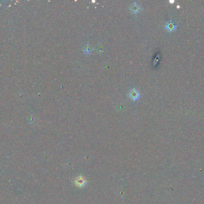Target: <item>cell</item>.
Returning a JSON list of instances; mask_svg holds the SVG:
<instances>
[{
    "label": "cell",
    "mask_w": 204,
    "mask_h": 204,
    "mask_svg": "<svg viewBox=\"0 0 204 204\" xmlns=\"http://www.w3.org/2000/svg\"><path fill=\"white\" fill-rule=\"evenodd\" d=\"M165 29L168 32H173L177 29V25L173 20H169L167 22L165 25Z\"/></svg>",
    "instance_id": "cell-1"
},
{
    "label": "cell",
    "mask_w": 204,
    "mask_h": 204,
    "mask_svg": "<svg viewBox=\"0 0 204 204\" xmlns=\"http://www.w3.org/2000/svg\"><path fill=\"white\" fill-rule=\"evenodd\" d=\"M129 95L130 98L133 101H137V99H139V98L140 97L139 92L135 88L131 89L130 91V92L129 93Z\"/></svg>",
    "instance_id": "cell-2"
},
{
    "label": "cell",
    "mask_w": 204,
    "mask_h": 204,
    "mask_svg": "<svg viewBox=\"0 0 204 204\" xmlns=\"http://www.w3.org/2000/svg\"><path fill=\"white\" fill-rule=\"evenodd\" d=\"M140 5L137 2L133 3L130 6V10L134 14H137L140 11Z\"/></svg>",
    "instance_id": "cell-3"
},
{
    "label": "cell",
    "mask_w": 204,
    "mask_h": 204,
    "mask_svg": "<svg viewBox=\"0 0 204 204\" xmlns=\"http://www.w3.org/2000/svg\"><path fill=\"white\" fill-rule=\"evenodd\" d=\"M93 50V47L89 44H86L83 46L82 51L86 55H90L92 53Z\"/></svg>",
    "instance_id": "cell-4"
},
{
    "label": "cell",
    "mask_w": 204,
    "mask_h": 204,
    "mask_svg": "<svg viewBox=\"0 0 204 204\" xmlns=\"http://www.w3.org/2000/svg\"><path fill=\"white\" fill-rule=\"evenodd\" d=\"M85 184V182H84V180H83L82 178V179H78L76 180V184H77L78 186H83Z\"/></svg>",
    "instance_id": "cell-5"
},
{
    "label": "cell",
    "mask_w": 204,
    "mask_h": 204,
    "mask_svg": "<svg viewBox=\"0 0 204 204\" xmlns=\"http://www.w3.org/2000/svg\"><path fill=\"white\" fill-rule=\"evenodd\" d=\"M96 1H95V0H93V1H92V3H95Z\"/></svg>",
    "instance_id": "cell-6"
}]
</instances>
